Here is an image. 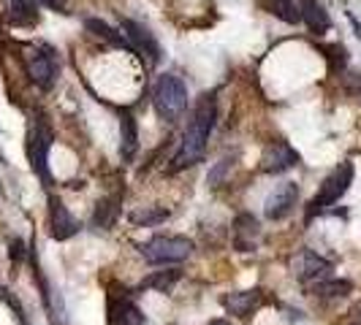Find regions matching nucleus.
I'll list each match as a JSON object with an SVG mask.
<instances>
[{"instance_id": "f257e3e1", "label": "nucleus", "mask_w": 361, "mask_h": 325, "mask_svg": "<svg viewBox=\"0 0 361 325\" xmlns=\"http://www.w3.org/2000/svg\"><path fill=\"white\" fill-rule=\"evenodd\" d=\"M215 120H217L215 95H204L199 103H196V108H193V117H190L188 130L182 136L180 152L171 160V171H180V168H188V165H196V162L204 160V152H207V144H209V133L215 127Z\"/></svg>"}, {"instance_id": "f03ea898", "label": "nucleus", "mask_w": 361, "mask_h": 325, "mask_svg": "<svg viewBox=\"0 0 361 325\" xmlns=\"http://www.w3.org/2000/svg\"><path fill=\"white\" fill-rule=\"evenodd\" d=\"M152 103H155V111H158L161 120L177 122L185 114V108H188V87H185V82L174 73L158 76V82L152 87Z\"/></svg>"}, {"instance_id": "7ed1b4c3", "label": "nucleus", "mask_w": 361, "mask_h": 325, "mask_svg": "<svg viewBox=\"0 0 361 325\" xmlns=\"http://www.w3.org/2000/svg\"><path fill=\"white\" fill-rule=\"evenodd\" d=\"M142 257L152 266H166V263H180L193 253V241L188 236H155L147 244L139 247Z\"/></svg>"}, {"instance_id": "20e7f679", "label": "nucleus", "mask_w": 361, "mask_h": 325, "mask_svg": "<svg viewBox=\"0 0 361 325\" xmlns=\"http://www.w3.org/2000/svg\"><path fill=\"white\" fill-rule=\"evenodd\" d=\"M22 60H25L27 76L36 82L38 87L41 90H52L54 82H57V73H60V60H57L52 46H47V44L27 46Z\"/></svg>"}, {"instance_id": "39448f33", "label": "nucleus", "mask_w": 361, "mask_h": 325, "mask_svg": "<svg viewBox=\"0 0 361 325\" xmlns=\"http://www.w3.org/2000/svg\"><path fill=\"white\" fill-rule=\"evenodd\" d=\"M52 127L44 117H38L36 122L27 130V160L33 165V171L38 174V179L44 184H52V177H49V165H47V158H49V146H52Z\"/></svg>"}, {"instance_id": "423d86ee", "label": "nucleus", "mask_w": 361, "mask_h": 325, "mask_svg": "<svg viewBox=\"0 0 361 325\" xmlns=\"http://www.w3.org/2000/svg\"><path fill=\"white\" fill-rule=\"evenodd\" d=\"M350 181H353V165H350V162H340V165L324 179L318 196L310 200L307 219H312L318 212H324L326 206H331V203H337V200L343 198L345 193H348V187H350Z\"/></svg>"}, {"instance_id": "0eeeda50", "label": "nucleus", "mask_w": 361, "mask_h": 325, "mask_svg": "<svg viewBox=\"0 0 361 325\" xmlns=\"http://www.w3.org/2000/svg\"><path fill=\"white\" fill-rule=\"evenodd\" d=\"M120 30L126 33V38L130 41V46H133V52L147 57V63L149 65H158L161 63V44H158V38L149 33V27H145L142 22H133V19H123L120 22Z\"/></svg>"}, {"instance_id": "6e6552de", "label": "nucleus", "mask_w": 361, "mask_h": 325, "mask_svg": "<svg viewBox=\"0 0 361 325\" xmlns=\"http://www.w3.org/2000/svg\"><path fill=\"white\" fill-rule=\"evenodd\" d=\"M109 320H111V325H145L142 309L130 301L126 288H123V293L120 290L109 293Z\"/></svg>"}, {"instance_id": "1a4fd4ad", "label": "nucleus", "mask_w": 361, "mask_h": 325, "mask_svg": "<svg viewBox=\"0 0 361 325\" xmlns=\"http://www.w3.org/2000/svg\"><path fill=\"white\" fill-rule=\"evenodd\" d=\"M299 162V152L288 144V141H274L264 149V158H261V168L267 174H283Z\"/></svg>"}, {"instance_id": "9d476101", "label": "nucleus", "mask_w": 361, "mask_h": 325, "mask_svg": "<svg viewBox=\"0 0 361 325\" xmlns=\"http://www.w3.org/2000/svg\"><path fill=\"white\" fill-rule=\"evenodd\" d=\"M290 269H293V276H296V279L310 282V279H324L326 274L331 271V263H329L326 257H321L318 253H312V250H302V253L293 257Z\"/></svg>"}, {"instance_id": "9b49d317", "label": "nucleus", "mask_w": 361, "mask_h": 325, "mask_svg": "<svg viewBox=\"0 0 361 325\" xmlns=\"http://www.w3.org/2000/svg\"><path fill=\"white\" fill-rule=\"evenodd\" d=\"M49 228H52V238L57 241H66L73 234H79V219L66 209V203L60 198H49Z\"/></svg>"}, {"instance_id": "f8f14e48", "label": "nucleus", "mask_w": 361, "mask_h": 325, "mask_svg": "<svg viewBox=\"0 0 361 325\" xmlns=\"http://www.w3.org/2000/svg\"><path fill=\"white\" fill-rule=\"evenodd\" d=\"M296 200H299V187L293 181H283L269 198H267L264 215L269 217V219H283V217H288L293 212Z\"/></svg>"}, {"instance_id": "ddd939ff", "label": "nucleus", "mask_w": 361, "mask_h": 325, "mask_svg": "<svg viewBox=\"0 0 361 325\" xmlns=\"http://www.w3.org/2000/svg\"><path fill=\"white\" fill-rule=\"evenodd\" d=\"M267 295L261 288L253 290H242V293H231V295H223V307L228 314H236V317H250L253 312L264 307Z\"/></svg>"}, {"instance_id": "4468645a", "label": "nucleus", "mask_w": 361, "mask_h": 325, "mask_svg": "<svg viewBox=\"0 0 361 325\" xmlns=\"http://www.w3.org/2000/svg\"><path fill=\"white\" fill-rule=\"evenodd\" d=\"M299 14H302V22L310 27V33H315V36H324L331 27V19L326 14L324 3H318V0H299Z\"/></svg>"}, {"instance_id": "2eb2a0df", "label": "nucleus", "mask_w": 361, "mask_h": 325, "mask_svg": "<svg viewBox=\"0 0 361 325\" xmlns=\"http://www.w3.org/2000/svg\"><path fill=\"white\" fill-rule=\"evenodd\" d=\"M258 238V219L253 215H239L234 219V247L239 253H250Z\"/></svg>"}, {"instance_id": "dca6fc26", "label": "nucleus", "mask_w": 361, "mask_h": 325, "mask_svg": "<svg viewBox=\"0 0 361 325\" xmlns=\"http://www.w3.org/2000/svg\"><path fill=\"white\" fill-rule=\"evenodd\" d=\"M120 155H123V160H133V155H136V149H139V125H136V120H133V114L130 111H123V117H120Z\"/></svg>"}, {"instance_id": "f3484780", "label": "nucleus", "mask_w": 361, "mask_h": 325, "mask_svg": "<svg viewBox=\"0 0 361 325\" xmlns=\"http://www.w3.org/2000/svg\"><path fill=\"white\" fill-rule=\"evenodd\" d=\"M8 3V22L17 27H30L38 22V0H6Z\"/></svg>"}, {"instance_id": "a211bd4d", "label": "nucleus", "mask_w": 361, "mask_h": 325, "mask_svg": "<svg viewBox=\"0 0 361 325\" xmlns=\"http://www.w3.org/2000/svg\"><path fill=\"white\" fill-rule=\"evenodd\" d=\"M85 27L90 30L92 36H98V38H104V41H109L111 46H120V49H130V52H133L130 41H128V38L123 36V33H117L114 27H109L106 22H101V19L90 17V19H85Z\"/></svg>"}, {"instance_id": "6ab92c4d", "label": "nucleus", "mask_w": 361, "mask_h": 325, "mask_svg": "<svg viewBox=\"0 0 361 325\" xmlns=\"http://www.w3.org/2000/svg\"><path fill=\"white\" fill-rule=\"evenodd\" d=\"M117 215H120V196L101 198L98 200L95 215H92V225H98V228H111L114 219H117Z\"/></svg>"}, {"instance_id": "aec40b11", "label": "nucleus", "mask_w": 361, "mask_h": 325, "mask_svg": "<svg viewBox=\"0 0 361 325\" xmlns=\"http://www.w3.org/2000/svg\"><path fill=\"white\" fill-rule=\"evenodd\" d=\"M261 6L274 14L277 19H283V22H288V25H296V22H302V14H299V6H296V0H261Z\"/></svg>"}, {"instance_id": "412c9836", "label": "nucleus", "mask_w": 361, "mask_h": 325, "mask_svg": "<svg viewBox=\"0 0 361 325\" xmlns=\"http://www.w3.org/2000/svg\"><path fill=\"white\" fill-rule=\"evenodd\" d=\"M180 276H182L180 269L155 271V274H149L147 279H142V282H139V290H161V293H169V290L180 282Z\"/></svg>"}, {"instance_id": "4be33fe9", "label": "nucleus", "mask_w": 361, "mask_h": 325, "mask_svg": "<svg viewBox=\"0 0 361 325\" xmlns=\"http://www.w3.org/2000/svg\"><path fill=\"white\" fill-rule=\"evenodd\" d=\"M350 290H353V285H350L348 279H321V282L312 288V293H315L318 298H343Z\"/></svg>"}, {"instance_id": "5701e85b", "label": "nucleus", "mask_w": 361, "mask_h": 325, "mask_svg": "<svg viewBox=\"0 0 361 325\" xmlns=\"http://www.w3.org/2000/svg\"><path fill=\"white\" fill-rule=\"evenodd\" d=\"M324 52H326V60H329V68H331V73L345 71V65H348V52H345V46H340V44H331V46H324Z\"/></svg>"}, {"instance_id": "b1692460", "label": "nucleus", "mask_w": 361, "mask_h": 325, "mask_svg": "<svg viewBox=\"0 0 361 325\" xmlns=\"http://www.w3.org/2000/svg\"><path fill=\"white\" fill-rule=\"evenodd\" d=\"M169 217V209H139L130 215V222L136 225H155V222H163Z\"/></svg>"}, {"instance_id": "393cba45", "label": "nucleus", "mask_w": 361, "mask_h": 325, "mask_svg": "<svg viewBox=\"0 0 361 325\" xmlns=\"http://www.w3.org/2000/svg\"><path fill=\"white\" fill-rule=\"evenodd\" d=\"M231 165H234V158H223V160L217 162L215 168L209 171V177H207V181H209L212 187H217L220 181L226 179V174H228V168H231Z\"/></svg>"}, {"instance_id": "a878e982", "label": "nucleus", "mask_w": 361, "mask_h": 325, "mask_svg": "<svg viewBox=\"0 0 361 325\" xmlns=\"http://www.w3.org/2000/svg\"><path fill=\"white\" fill-rule=\"evenodd\" d=\"M38 3L52 8V11H60V14H66V8H68V0H38Z\"/></svg>"}, {"instance_id": "bb28decb", "label": "nucleus", "mask_w": 361, "mask_h": 325, "mask_svg": "<svg viewBox=\"0 0 361 325\" xmlns=\"http://www.w3.org/2000/svg\"><path fill=\"white\" fill-rule=\"evenodd\" d=\"M348 87L353 95H359L361 98V73H353V76H348Z\"/></svg>"}, {"instance_id": "cd10ccee", "label": "nucleus", "mask_w": 361, "mask_h": 325, "mask_svg": "<svg viewBox=\"0 0 361 325\" xmlns=\"http://www.w3.org/2000/svg\"><path fill=\"white\" fill-rule=\"evenodd\" d=\"M22 255H25V244L19 238H14L11 241V260H22Z\"/></svg>"}, {"instance_id": "c85d7f7f", "label": "nucleus", "mask_w": 361, "mask_h": 325, "mask_svg": "<svg viewBox=\"0 0 361 325\" xmlns=\"http://www.w3.org/2000/svg\"><path fill=\"white\" fill-rule=\"evenodd\" d=\"M348 19L353 22V30H356V36L361 38V25H359V22H356V17H353V14H348Z\"/></svg>"}, {"instance_id": "c756f323", "label": "nucleus", "mask_w": 361, "mask_h": 325, "mask_svg": "<svg viewBox=\"0 0 361 325\" xmlns=\"http://www.w3.org/2000/svg\"><path fill=\"white\" fill-rule=\"evenodd\" d=\"M209 325H231V323H228V320H212Z\"/></svg>"}]
</instances>
